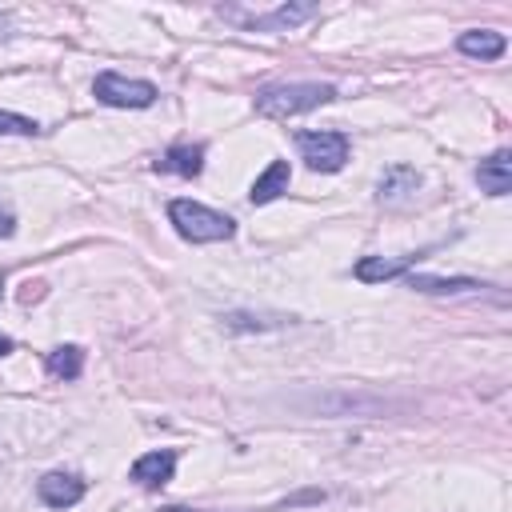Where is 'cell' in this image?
Segmentation results:
<instances>
[{"mask_svg": "<svg viewBox=\"0 0 512 512\" xmlns=\"http://www.w3.org/2000/svg\"><path fill=\"white\" fill-rule=\"evenodd\" d=\"M172 472H176V452L172 448H160V452H144L136 464H132V480L140 484V488H164L168 480H172Z\"/></svg>", "mask_w": 512, "mask_h": 512, "instance_id": "9", "label": "cell"}, {"mask_svg": "<svg viewBox=\"0 0 512 512\" xmlns=\"http://www.w3.org/2000/svg\"><path fill=\"white\" fill-rule=\"evenodd\" d=\"M404 284H408V288H416V292H436V296L488 288V284H480V280H472V276H424V272H408V276H404Z\"/></svg>", "mask_w": 512, "mask_h": 512, "instance_id": "14", "label": "cell"}, {"mask_svg": "<svg viewBox=\"0 0 512 512\" xmlns=\"http://www.w3.org/2000/svg\"><path fill=\"white\" fill-rule=\"evenodd\" d=\"M476 184H480V192H488V196H508V192H512V152L500 148V152H492L488 160H480V164H476Z\"/></svg>", "mask_w": 512, "mask_h": 512, "instance_id": "7", "label": "cell"}, {"mask_svg": "<svg viewBox=\"0 0 512 512\" xmlns=\"http://www.w3.org/2000/svg\"><path fill=\"white\" fill-rule=\"evenodd\" d=\"M8 352H12V340H8V336H0V356H8Z\"/></svg>", "mask_w": 512, "mask_h": 512, "instance_id": "19", "label": "cell"}, {"mask_svg": "<svg viewBox=\"0 0 512 512\" xmlns=\"http://www.w3.org/2000/svg\"><path fill=\"white\" fill-rule=\"evenodd\" d=\"M0 296H4V272H0Z\"/></svg>", "mask_w": 512, "mask_h": 512, "instance_id": "20", "label": "cell"}, {"mask_svg": "<svg viewBox=\"0 0 512 512\" xmlns=\"http://www.w3.org/2000/svg\"><path fill=\"white\" fill-rule=\"evenodd\" d=\"M36 496L48 508H72V504L84 500V480L76 472H44L36 480Z\"/></svg>", "mask_w": 512, "mask_h": 512, "instance_id": "6", "label": "cell"}, {"mask_svg": "<svg viewBox=\"0 0 512 512\" xmlns=\"http://www.w3.org/2000/svg\"><path fill=\"white\" fill-rule=\"evenodd\" d=\"M168 220L192 244H216V240H228L236 232L232 216H224V212H216L208 204H196V200H172L168 204Z\"/></svg>", "mask_w": 512, "mask_h": 512, "instance_id": "2", "label": "cell"}, {"mask_svg": "<svg viewBox=\"0 0 512 512\" xmlns=\"http://www.w3.org/2000/svg\"><path fill=\"white\" fill-rule=\"evenodd\" d=\"M276 324H284V316H272V320L248 316V312H228L224 316V328H232V332H244V328H276Z\"/></svg>", "mask_w": 512, "mask_h": 512, "instance_id": "17", "label": "cell"}, {"mask_svg": "<svg viewBox=\"0 0 512 512\" xmlns=\"http://www.w3.org/2000/svg\"><path fill=\"white\" fill-rule=\"evenodd\" d=\"M300 156L316 172H340L348 160V136L344 132H300L296 136Z\"/></svg>", "mask_w": 512, "mask_h": 512, "instance_id": "4", "label": "cell"}, {"mask_svg": "<svg viewBox=\"0 0 512 512\" xmlns=\"http://www.w3.org/2000/svg\"><path fill=\"white\" fill-rule=\"evenodd\" d=\"M40 124L32 116H20V112H0V136H36Z\"/></svg>", "mask_w": 512, "mask_h": 512, "instance_id": "16", "label": "cell"}, {"mask_svg": "<svg viewBox=\"0 0 512 512\" xmlns=\"http://www.w3.org/2000/svg\"><path fill=\"white\" fill-rule=\"evenodd\" d=\"M288 180H292V168H288V160H272L256 180H252V188H248V200L252 204H272L280 192H288Z\"/></svg>", "mask_w": 512, "mask_h": 512, "instance_id": "11", "label": "cell"}, {"mask_svg": "<svg viewBox=\"0 0 512 512\" xmlns=\"http://www.w3.org/2000/svg\"><path fill=\"white\" fill-rule=\"evenodd\" d=\"M420 256H428V248L424 252H408V256H400V260H384V256H364V260H356V280H364V284H380V280H396V276H408L412 272V264L420 260Z\"/></svg>", "mask_w": 512, "mask_h": 512, "instance_id": "8", "label": "cell"}, {"mask_svg": "<svg viewBox=\"0 0 512 512\" xmlns=\"http://www.w3.org/2000/svg\"><path fill=\"white\" fill-rule=\"evenodd\" d=\"M328 100H336V88H332V84H312V80H304V84H272V88L256 92L252 108H256L260 116H268V120H288V116L312 112V108H320V104H328Z\"/></svg>", "mask_w": 512, "mask_h": 512, "instance_id": "1", "label": "cell"}, {"mask_svg": "<svg viewBox=\"0 0 512 512\" xmlns=\"http://www.w3.org/2000/svg\"><path fill=\"white\" fill-rule=\"evenodd\" d=\"M420 188V172L416 168H408V164H392L384 176H380V204H400V200H408L412 192Z\"/></svg>", "mask_w": 512, "mask_h": 512, "instance_id": "13", "label": "cell"}, {"mask_svg": "<svg viewBox=\"0 0 512 512\" xmlns=\"http://www.w3.org/2000/svg\"><path fill=\"white\" fill-rule=\"evenodd\" d=\"M92 96L108 108H148L156 104V84L152 80H136V76H120V72H100L92 80Z\"/></svg>", "mask_w": 512, "mask_h": 512, "instance_id": "3", "label": "cell"}, {"mask_svg": "<svg viewBox=\"0 0 512 512\" xmlns=\"http://www.w3.org/2000/svg\"><path fill=\"white\" fill-rule=\"evenodd\" d=\"M44 372L56 380H76L84 372V348L80 344H60L44 356Z\"/></svg>", "mask_w": 512, "mask_h": 512, "instance_id": "15", "label": "cell"}, {"mask_svg": "<svg viewBox=\"0 0 512 512\" xmlns=\"http://www.w3.org/2000/svg\"><path fill=\"white\" fill-rule=\"evenodd\" d=\"M12 232H16V216H12V212L0 204V240H8Z\"/></svg>", "mask_w": 512, "mask_h": 512, "instance_id": "18", "label": "cell"}, {"mask_svg": "<svg viewBox=\"0 0 512 512\" xmlns=\"http://www.w3.org/2000/svg\"><path fill=\"white\" fill-rule=\"evenodd\" d=\"M456 48L464 56H476V60H500L504 48H508V40L500 32H492V28H468V32H460Z\"/></svg>", "mask_w": 512, "mask_h": 512, "instance_id": "12", "label": "cell"}, {"mask_svg": "<svg viewBox=\"0 0 512 512\" xmlns=\"http://www.w3.org/2000/svg\"><path fill=\"white\" fill-rule=\"evenodd\" d=\"M204 168V144H172L168 152L156 156V172H172V176H200Z\"/></svg>", "mask_w": 512, "mask_h": 512, "instance_id": "10", "label": "cell"}, {"mask_svg": "<svg viewBox=\"0 0 512 512\" xmlns=\"http://www.w3.org/2000/svg\"><path fill=\"white\" fill-rule=\"evenodd\" d=\"M316 12H320L316 4H280V8H272V12H256V16H244V12H236V8H220L224 20H236V24L256 28V32H288V28L304 24V20H312Z\"/></svg>", "mask_w": 512, "mask_h": 512, "instance_id": "5", "label": "cell"}]
</instances>
